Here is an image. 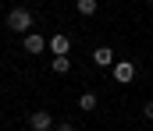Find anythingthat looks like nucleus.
<instances>
[{"mask_svg": "<svg viewBox=\"0 0 153 131\" xmlns=\"http://www.w3.org/2000/svg\"><path fill=\"white\" fill-rule=\"evenodd\" d=\"M7 29H11V32H22V36H29V29H32V11L14 7V11L7 14Z\"/></svg>", "mask_w": 153, "mask_h": 131, "instance_id": "obj_1", "label": "nucleus"}, {"mask_svg": "<svg viewBox=\"0 0 153 131\" xmlns=\"http://www.w3.org/2000/svg\"><path fill=\"white\" fill-rule=\"evenodd\" d=\"M111 75H114V82H121V85H128V82L135 78V64H132V60H117L114 67H111Z\"/></svg>", "mask_w": 153, "mask_h": 131, "instance_id": "obj_2", "label": "nucleus"}, {"mask_svg": "<svg viewBox=\"0 0 153 131\" xmlns=\"http://www.w3.org/2000/svg\"><path fill=\"white\" fill-rule=\"evenodd\" d=\"M22 46H25V53H32V57H39L46 46H50V39H43L39 32H29L25 39H22Z\"/></svg>", "mask_w": 153, "mask_h": 131, "instance_id": "obj_3", "label": "nucleus"}, {"mask_svg": "<svg viewBox=\"0 0 153 131\" xmlns=\"http://www.w3.org/2000/svg\"><path fill=\"white\" fill-rule=\"evenodd\" d=\"M29 128H32V131H50V128H53V117H50L46 110H36V113L29 117Z\"/></svg>", "mask_w": 153, "mask_h": 131, "instance_id": "obj_4", "label": "nucleus"}, {"mask_svg": "<svg viewBox=\"0 0 153 131\" xmlns=\"http://www.w3.org/2000/svg\"><path fill=\"white\" fill-rule=\"evenodd\" d=\"M53 57H68V50H71V39L68 36H50V46H46Z\"/></svg>", "mask_w": 153, "mask_h": 131, "instance_id": "obj_5", "label": "nucleus"}, {"mask_svg": "<svg viewBox=\"0 0 153 131\" xmlns=\"http://www.w3.org/2000/svg\"><path fill=\"white\" fill-rule=\"evenodd\" d=\"M93 60H96L100 67H114V53H111V46H96V50H93Z\"/></svg>", "mask_w": 153, "mask_h": 131, "instance_id": "obj_6", "label": "nucleus"}, {"mask_svg": "<svg viewBox=\"0 0 153 131\" xmlns=\"http://www.w3.org/2000/svg\"><path fill=\"white\" fill-rule=\"evenodd\" d=\"M78 106H82L85 113H93V110H96V92H82V96H78Z\"/></svg>", "mask_w": 153, "mask_h": 131, "instance_id": "obj_7", "label": "nucleus"}, {"mask_svg": "<svg viewBox=\"0 0 153 131\" xmlns=\"http://www.w3.org/2000/svg\"><path fill=\"white\" fill-rule=\"evenodd\" d=\"M53 71H57V75H68V71H71V60H68V57H53Z\"/></svg>", "mask_w": 153, "mask_h": 131, "instance_id": "obj_8", "label": "nucleus"}, {"mask_svg": "<svg viewBox=\"0 0 153 131\" xmlns=\"http://www.w3.org/2000/svg\"><path fill=\"white\" fill-rule=\"evenodd\" d=\"M75 7H78V14H85V18H89V14H96V0H78Z\"/></svg>", "mask_w": 153, "mask_h": 131, "instance_id": "obj_9", "label": "nucleus"}, {"mask_svg": "<svg viewBox=\"0 0 153 131\" xmlns=\"http://www.w3.org/2000/svg\"><path fill=\"white\" fill-rule=\"evenodd\" d=\"M53 131H75V124H68V121H64V124H57Z\"/></svg>", "mask_w": 153, "mask_h": 131, "instance_id": "obj_10", "label": "nucleus"}, {"mask_svg": "<svg viewBox=\"0 0 153 131\" xmlns=\"http://www.w3.org/2000/svg\"><path fill=\"white\" fill-rule=\"evenodd\" d=\"M143 113H146V117H150V121H153V99H150V103H146V106H143Z\"/></svg>", "mask_w": 153, "mask_h": 131, "instance_id": "obj_11", "label": "nucleus"}]
</instances>
